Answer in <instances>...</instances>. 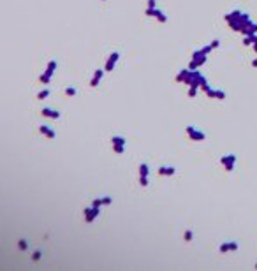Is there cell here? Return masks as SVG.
Here are the masks:
<instances>
[{"mask_svg":"<svg viewBox=\"0 0 257 271\" xmlns=\"http://www.w3.org/2000/svg\"><path fill=\"white\" fill-rule=\"evenodd\" d=\"M224 20L229 23V27L233 28L234 32H240V33H243V30H245V28L252 23L250 14H246V12L240 11V9H234V11H231V12H227V14H224Z\"/></svg>","mask_w":257,"mask_h":271,"instance_id":"6da1fadb","label":"cell"},{"mask_svg":"<svg viewBox=\"0 0 257 271\" xmlns=\"http://www.w3.org/2000/svg\"><path fill=\"white\" fill-rule=\"evenodd\" d=\"M206 60H208V53L204 51V49H197V51H194L192 53V60H190V64H188V69H199L202 64H206Z\"/></svg>","mask_w":257,"mask_h":271,"instance_id":"7a4b0ae2","label":"cell"},{"mask_svg":"<svg viewBox=\"0 0 257 271\" xmlns=\"http://www.w3.org/2000/svg\"><path fill=\"white\" fill-rule=\"evenodd\" d=\"M56 67H58V62L56 60H51V62H48V67H46V71L41 74V83L42 85H48L49 81H51V78H53V74H55V71H56Z\"/></svg>","mask_w":257,"mask_h":271,"instance_id":"3957f363","label":"cell"},{"mask_svg":"<svg viewBox=\"0 0 257 271\" xmlns=\"http://www.w3.org/2000/svg\"><path fill=\"white\" fill-rule=\"evenodd\" d=\"M185 130H187V136L190 137L192 141H204L206 139V134L202 130H199L197 127H194V125H187Z\"/></svg>","mask_w":257,"mask_h":271,"instance_id":"277c9868","label":"cell"},{"mask_svg":"<svg viewBox=\"0 0 257 271\" xmlns=\"http://www.w3.org/2000/svg\"><path fill=\"white\" fill-rule=\"evenodd\" d=\"M236 160H238V157H236L234 153H227V155H224V157L220 158V164L225 167V171H233L234 169V164H236Z\"/></svg>","mask_w":257,"mask_h":271,"instance_id":"5b68a950","label":"cell"},{"mask_svg":"<svg viewBox=\"0 0 257 271\" xmlns=\"http://www.w3.org/2000/svg\"><path fill=\"white\" fill-rule=\"evenodd\" d=\"M85 222H88V224H92L95 218L100 215V208H97V206H88V208H85Z\"/></svg>","mask_w":257,"mask_h":271,"instance_id":"8992f818","label":"cell"},{"mask_svg":"<svg viewBox=\"0 0 257 271\" xmlns=\"http://www.w3.org/2000/svg\"><path fill=\"white\" fill-rule=\"evenodd\" d=\"M144 14H146V16H153L159 23H166V21H167V16H166V12L160 11V9H157V7H155V9H150V7H148L146 11H144Z\"/></svg>","mask_w":257,"mask_h":271,"instance_id":"52a82bcc","label":"cell"},{"mask_svg":"<svg viewBox=\"0 0 257 271\" xmlns=\"http://www.w3.org/2000/svg\"><path fill=\"white\" fill-rule=\"evenodd\" d=\"M118 58H120V53H118V51L111 53L109 56H108V60H106L104 71H106V72H111V71H113V69L116 67V62H118Z\"/></svg>","mask_w":257,"mask_h":271,"instance_id":"ba28073f","label":"cell"},{"mask_svg":"<svg viewBox=\"0 0 257 271\" xmlns=\"http://www.w3.org/2000/svg\"><path fill=\"white\" fill-rule=\"evenodd\" d=\"M204 93H206L208 97H211V99H219V100H224V99H225V92H222V90H215V88H211V87H210Z\"/></svg>","mask_w":257,"mask_h":271,"instance_id":"9c48e42d","label":"cell"},{"mask_svg":"<svg viewBox=\"0 0 257 271\" xmlns=\"http://www.w3.org/2000/svg\"><path fill=\"white\" fill-rule=\"evenodd\" d=\"M41 114H42V116H48V118H53V120H58L62 116L60 111L51 109V108H42V109H41Z\"/></svg>","mask_w":257,"mask_h":271,"instance_id":"30bf717a","label":"cell"},{"mask_svg":"<svg viewBox=\"0 0 257 271\" xmlns=\"http://www.w3.org/2000/svg\"><path fill=\"white\" fill-rule=\"evenodd\" d=\"M104 72H106V71H102V69H97V71L93 72V78H92V81H90V87H92V88H97L99 83H100V79L104 78Z\"/></svg>","mask_w":257,"mask_h":271,"instance_id":"8fae6325","label":"cell"},{"mask_svg":"<svg viewBox=\"0 0 257 271\" xmlns=\"http://www.w3.org/2000/svg\"><path fill=\"white\" fill-rule=\"evenodd\" d=\"M39 132L44 134L48 139H55V137H56V132L51 129V127H48V125H41V127H39Z\"/></svg>","mask_w":257,"mask_h":271,"instance_id":"7c38bea8","label":"cell"},{"mask_svg":"<svg viewBox=\"0 0 257 271\" xmlns=\"http://www.w3.org/2000/svg\"><path fill=\"white\" fill-rule=\"evenodd\" d=\"M157 173H159L160 176H175L176 167H173V166H160Z\"/></svg>","mask_w":257,"mask_h":271,"instance_id":"4fadbf2b","label":"cell"},{"mask_svg":"<svg viewBox=\"0 0 257 271\" xmlns=\"http://www.w3.org/2000/svg\"><path fill=\"white\" fill-rule=\"evenodd\" d=\"M148 174H150V166L146 162L139 164V178H148Z\"/></svg>","mask_w":257,"mask_h":271,"instance_id":"5bb4252c","label":"cell"},{"mask_svg":"<svg viewBox=\"0 0 257 271\" xmlns=\"http://www.w3.org/2000/svg\"><path fill=\"white\" fill-rule=\"evenodd\" d=\"M254 33H257V23L252 21L250 25L243 30V35H254Z\"/></svg>","mask_w":257,"mask_h":271,"instance_id":"9a60e30c","label":"cell"},{"mask_svg":"<svg viewBox=\"0 0 257 271\" xmlns=\"http://www.w3.org/2000/svg\"><path fill=\"white\" fill-rule=\"evenodd\" d=\"M219 46H220V39H215V41H211V42H210L208 46H204L202 49H204L206 53H210V51H213V49H217Z\"/></svg>","mask_w":257,"mask_h":271,"instance_id":"2e32d148","label":"cell"},{"mask_svg":"<svg viewBox=\"0 0 257 271\" xmlns=\"http://www.w3.org/2000/svg\"><path fill=\"white\" fill-rule=\"evenodd\" d=\"M111 143H113V144H125L127 146V139L123 137V136H113V137H111Z\"/></svg>","mask_w":257,"mask_h":271,"instance_id":"e0dca14e","label":"cell"},{"mask_svg":"<svg viewBox=\"0 0 257 271\" xmlns=\"http://www.w3.org/2000/svg\"><path fill=\"white\" fill-rule=\"evenodd\" d=\"M219 252L220 254H227V252H231V247H229V241H224V243L219 247Z\"/></svg>","mask_w":257,"mask_h":271,"instance_id":"ac0fdd59","label":"cell"},{"mask_svg":"<svg viewBox=\"0 0 257 271\" xmlns=\"http://www.w3.org/2000/svg\"><path fill=\"white\" fill-rule=\"evenodd\" d=\"M113 152L122 155V153L125 152V144H113Z\"/></svg>","mask_w":257,"mask_h":271,"instance_id":"d6986e66","label":"cell"},{"mask_svg":"<svg viewBox=\"0 0 257 271\" xmlns=\"http://www.w3.org/2000/svg\"><path fill=\"white\" fill-rule=\"evenodd\" d=\"M49 95H51V92H49V90H41V92L37 93V99H39V100H42V99H48Z\"/></svg>","mask_w":257,"mask_h":271,"instance_id":"ffe728a7","label":"cell"},{"mask_svg":"<svg viewBox=\"0 0 257 271\" xmlns=\"http://www.w3.org/2000/svg\"><path fill=\"white\" fill-rule=\"evenodd\" d=\"M78 93V90L74 87H69V88H65V95H69V97H74Z\"/></svg>","mask_w":257,"mask_h":271,"instance_id":"44dd1931","label":"cell"},{"mask_svg":"<svg viewBox=\"0 0 257 271\" xmlns=\"http://www.w3.org/2000/svg\"><path fill=\"white\" fill-rule=\"evenodd\" d=\"M18 247H20V250H27L28 248V241L25 238H21V239H20V243H18Z\"/></svg>","mask_w":257,"mask_h":271,"instance_id":"7402d4cb","label":"cell"},{"mask_svg":"<svg viewBox=\"0 0 257 271\" xmlns=\"http://www.w3.org/2000/svg\"><path fill=\"white\" fill-rule=\"evenodd\" d=\"M192 238H194V233H192L190 229H188V231H185V234H183V239H185V241H192Z\"/></svg>","mask_w":257,"mask_h":271,"instance_id":"603a6c76","label":"cell"},{"mask_svg":"<svg viewBox=\"0 0 257 271\" xmlns=\"http://www.w3.org/2000/svg\"><path fill=\"white\" fill-rule=\"evenodd\" d=\"M92 206H97V208H100V206H104V202H102V197H97V199H93V202H92Z\"/></svg>","mask_w":257,"mask_h":271,"instance_id":"cb8c5ba5","label":"cell"},{"mask_svg":"<svg viewBox=\"0 0 257 271\" xmlns=\"http://www.w3.org/2000/svg\"><path fill=\"white\" fill-rule=\"evenodd\" d=\"M229 247H231V252H236V250L240 248V245H238V241H229Z\"/></svg>","mask_w":257,"mask_h":271,"instance_id":"d4e9b609","label":"cell"},{"mask_svg":"<svg viewBox=\"0 0 257 271\" xmlns=\"http://www.w3.org/2000/svg\"><path fill=\"white\" fill-rule=\"evenodd\" d=\"M102 202H104V204H111V202H113V197H111V195H104V197H102Z\"/></svg>","mask_w":257,"mask_h":271,"instance_id":"484cf974","label":"cell"},{"mask_svg":"<svg viewBox=\"0 0 257 271\" xmlns=\"http://www.w3.org/2000/svg\"><path fill=\"white\" fill-rule=\"evenodd\" d=\"M41 255H42V252H41V250H35V252H33V255H32V259L33 260H39V259H41Z\"/></svg>","mask_w":257,"mask_h":271,"instance_id":"4316f807","label":"cell"},{"mask_svg":"<svg viewBox=\"0 0 257 271\" xmlns=\"http://www.w3.org/2000/svg\"><path fill=\"white\" fill-rule=\"evenodd\" d=\"M196 93H197V88H196V87H190V88H188V97H196Z\"/></svg>","mask_w":257,"mask_h":271,"instance_id":"83f0119b","label":"cell"},{"mask_svg":"<svg viewBox=\"0 0 257 271\" xmlns=\"http://www.w3.org/2000/svg\"><path fill=\"white\" fill-rule=\"evenodd\" d=\"M148 7H150V9H155V7H157V2H155V0H148Z\"/></svg>","mask_w":257,"mask_h":271,"instance_id":"f1b7e54d","label":"cell"},{"mask_svg":"<svg viewBox=\"0 0 257 271\" xmlns=\"http://www.w3.org/2000/svg\"><path fill=\"white\" fill-rule=\"evenodd\" d=\"M252 67H257V58L252 60Z\"/></svg>","mask_w":257,"mask_h":271,"instance_id":"f546056e","label":"cell"},{"mask_svg":"<svg viewBox=\"0 0 257 271\" xmlns=\"http://www.w3.org/2000/svg\"><path fill=\"white\" fill-rule=\"evenodd\" d=\"M254 51H255V53H257V44H254Z\"/></svg>","mask_w":257,"mask_h":271,"instance_id":"4dcf8cb0","label":"cell"},{"mask_svg":"<svg viewBox=\"0 0 257 271\" xmlns=\"http://www.w3.org/2000/svg\"><path fill=\"white\" fill-rule=\"evenodd\" d=\"M255 269H257V264H255Z\"/></svg>","mask_w":257,"mask_h":271,"instance_id":"1f68e13d","label":"cell"},{"mask_svg":"<svg viewBox=\"0 0 257 271\" xmlns=\"http://www.w3.org/2000/svg\"><path fill=\"white\" fill-rule=\"evenodd\" d=\"M102 2H106V0H102Z\"/></svg>","mask_w":257,"mask_h":271,"instance_id":"d6a6232c","label":"cell"}]
</instances>
